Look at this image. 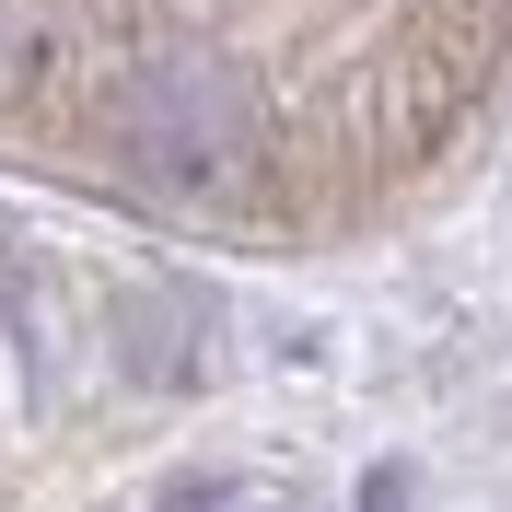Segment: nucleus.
<instances>
[{"mask_svg": "<svg viewBox=\"0 0 512 512\" xmlns=\"http://www.w3.org/2000/svg\"><path fill=\"white\" fill-rule=\"evenodd\" d=\"M117 152H128L140 187L210 198V187H233L256 163V105H245V82H233L222 59L187 47V59H152V70L117 82Z\"/></svg>", "mask_w": 512, "mask_h": 512, "instance_id": "1", "label": "nucleus"}]
</instances>
